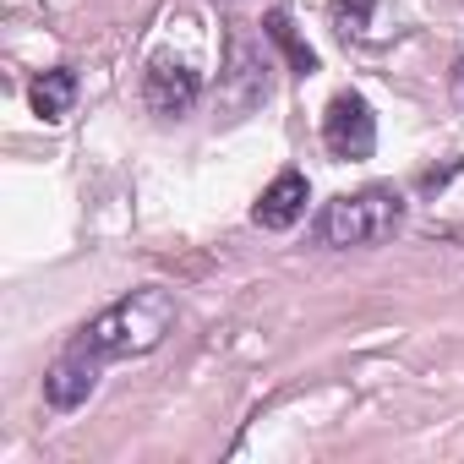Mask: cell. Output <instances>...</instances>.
<instances>
[{"label": "cell", "instance_id": "6da1fadb", "mask_svg": "<svg viewBox=\"0 0 464 464\" xmlns=\"http://www.w3.org/2000/svg\"><path fill=\"white\" fill-rule=\"evenodd\" d=\"M175 328V295L159 285H142L131 295H121L115 306H104L99 317H88L72 334V350L93 355V361H126V355H153Z\"/></svg>", "mask_w": 464, "mask_h": 464}, {"label": "cell", "instance_id": "7a4b0ae2", "mask_svg": "<svg viewBox=\"0 0 464 464\" xmlns=\"http://www.w3.org/2000/svg\"><path fill=\"white\" fill-rule=\"evenodd\" d=\"M404 224V197L393 186H366V191H350V197H334L323 213H317V241L323 246H377L388 241L393 229Z\"/></svg>", "mask_w": 464, "mask_h": 464}, {"label": "cell", "instance_id": "3957f363", "mask_svg": "<svg viewBox=\"0 0 464 464\" xmlns=\"http://www.w3.org/2000/svg\"><path fill=\"white\" fill-rule=\"evenodd\" d=\"M323 148L334 159H350V164L372 159V148H377V115H372V104L355 88L328 99V110H323Z\"/></svg>", "mask_w": 464, "mask_h": 464}, {"label": "cell", "instance_id": "277c9868", "mask_svg": "<svg viewBox=\"0 0 464 464\" xmlns=\"http://www.w3.org/2000/svg\"><path fill=\"white\" fill-rule=\"evenodd\" d=\"M142 99H148L153 115L180 121V115L202 99V77H197L186 61H175V55H153L148 72H142Z\"/></svg>", "mask_w": 464, "mask_h": 464}, {"label": "cell", "instance_id": "5b68a950", "mask_svg": "<svg viewBox=\"0 0 464 464\" xmlns=\"http://www.w3.org/2000/svg\"><path fill=\"white\" fill-rule=\"evenodd\" d=\"M99 372H104V361H93V355H82V350H61L55 361H50V372H44V404L50 410H77V404H88L93 399V388H99Z\"/></svg>", "mask_w": 464, "mask_h": 464}, {"label": "cell", "instance_id": "8992f818", "mask_svg": "<svg viewBox=\"0 0 464 464\" xmlns=\"http://www.w3.org/2000/svg\"><path fill=\"white\" fill-rule=\"evenodd\" d=\"M306 202H312L306 175H301V169H285V175H274V180H268V191L257 197L252 218H257L263 229H290V224H301V218H306Z\"/></svg>", "mask_w": 464, "mask_h": 464}, {"label": "cell", "instance_id": "52a82bcc", "mask_svg": "<svg viewBox=\"0 0 464 464\" xmlns=\"http://www.w3.org/2000/svg\"><path fill=\"white\" fill-rule=\"evenodd\" d=\"M28 104H34V115H39V121H66V115H72V104H77V72H72V66H55V72L34 77Z\"/></svg>", "mask_w": 464, "mask_h": 464}, {"label": "cell", "instance_id": "ba28073f", "mask_svg": "<svg viewBox=\"0 0 464 464\" xmlns=\"http://www.w3.org/2000/svg\"><path fill=\"white\" fill-rule=\"evenodd\" d=\"M229 88H246V110L268 99V61H263L246 39L229 44V77H224V93H229Z\"/></svg>", "mask_w": 464, "mask_h": 464}, {"label": "cell", "instance_id": "9c48e42d", "mask_svg": "<svg viewBox=\"0 0 464 464\" xmlns=\"http://www.w3.org/2000/svg\"><path fill=\"white\" fill-rule=\"evenodd\" d=\"M263 34H268V39H274V44H279V50L290 55V66H295L301 77H306V72H317V50H312V44H306V39L295 34L290 12H268V17H263Z\"/></svg>", "mask_w": 464, "mask_h": 464}, {"label": "cell", "instance_id": "30bf717a", "mask_svg": "<svg viewBox=\"0 0 464 464\" xmlns=\"http://www.w3.org/2000/svg\"><path fill=\"white\" fill-rule=\"evenodd\" d=\"M372 17H377V0H334V23L344 39H372Z\"/></svg>", "mask_w": 464, "mask_h": 464}]
</instances>
